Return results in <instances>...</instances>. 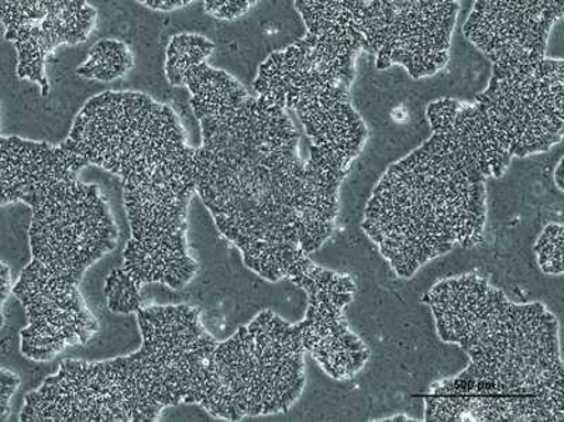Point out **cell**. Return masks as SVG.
Masks as SVG:
<instances>
[{
    "label": "cell",
    "mask_w": 564,
    "mask_h": 422,
    "mask_svg": "<svg viewBox=\"0 0 564 422\" xmlns=\"http://www.w3.org/2000/svg\"><path fill=\"white\" fill-rule=\"evenodd\" d=\"M198 120L196 193L219 232L265 280L308 273L314 261L302 250L300 234L312 184L289 112L259 95Z\"/></svg>",
    "instance_id": "1"
},
{
    "label": "cell",
    "mask_w": 564,
    "mask_h": 422,
    "mask_svg": "<svg viewBox=\"0 0 564 422\" xmlns=\"http://www.w3.org/2000/svg\"><path fill=\"white\" fill-rule=\"evenodd\" d=\"M63 144L84 167L97 165L123 185L196 190V149L173 108L149 95L108 90L90 98Z\"/></svg>",
    "instance_id": "2"
},
{
    "label": "cell",
    "mask_w": 564,
    "mask_h": 422,
    "mask_svg": "<svg viewBox=\"0 0 564 422\" xmlns=\"http://www.w3.org/2000/svg\"><path fill=\"white\" fill-rule=\"evenodd\" d=\"M141 348L99 361L123 422L158 421L167 407L214 404L210 358L219 342L189 305L141 306Z\"/></svg>",
    "instance_id": "3"
},
{
    "label": "cell",
    "mask_w": 564,
    "mask_h": 422,
    "mask_svg": "<svg viewBox=\"0 0 564 422\" xmlns=\"http://www.w3.org/2000/svg\"><path fill=\"white\" fill-rule=\"evenodd\" d=\"M215 396L210 415L239 421L286 413L305 386V348L300 325L264 311L210 358Z\"/></svg>",
    "instance_id": "4"
},
{
    "label": "cell",
    "mask_w": 564,
    "mask_h": 422,
    "mask_svg": "<svg viewBox=\"0 0 564 422\" xmlns=\"http://www.w3.org/2000/svg\"><path fill=\"white\" fill-rule=\"evenodd\" d=\"M33 209V259L78 284L90 266L112 252L119 229L98 185L78 173L43 185L23 201Z\"/></svg>",
    "instance_id": "5"
},
{
    "label": "cell",
    "mask_w": 564,
    "mask_h": 422,
    "mask_svg": "<svg viewBox=\"0 0 564 422\" xmlns=\"http://www.w3.org/2000/svg\"><path fill=\"white\" fill-rule=\"evenodd\" d=\"M195 188H139L123 185L130 239L123 252V270L141 290L161 283L181 290L198 273L189 252L186 230Z\"/></svg>",
    "instance_id": "6"
},
{
    "label": "cell",
    "mask_w": 564,
    "mask_h": 422,
    "mask_svg": "<svg viewBox=\"0 0 564 422\" xmlns=\"http://www.w3.org/2000/svg\"><path fill=\"white\" fill-rule=\"evenodd\" d=\"M13 294L26 311L20 350L30 360H52L65 349L85 345L99 331L78 284L33 259L20 274Z\"/></svg>",
    "instance_id": "7"
},
{
    "label": "cell",
    "mask_w": 564,
    "mask_h": 422,
    "mask_svg": "<svg viewBox=\"0 0 564 422\" xmlns=\"http://www.w3.org/2000/svg\"><path fill=\"white\" fill-rule=\"evenodd\" d=\"M97 10L88 2L70 0H2L0 18L4 39L18 50V75L35 83L47 97L45 63L62 44L87 42L97 23Z\"/></svg>",
    "instance_id": "8"
},
{
    "label": "cell",
    "mask_w": 564,
    "mask_h": 422,
    "mask_svg": "<svg viewBox=\"0 0 564 422\" xmlns=\"http://www.w3.org/2000/svg\"><path fill=\"white\" fill-rule=\"evenodd\" d=\"M84 164L65 145L30 142L12 136L0 143V185L2 205L23 203L35 190L70 173Z\"/></svg>",
    "instance_id": "9"
},
{
    "label": "cell",
    "mask_w": 564,
    "mask_h": 422,
    "mask_svg": "<svg viewBox=\"0 0 564 422\" xmlns=\"http://www.w3.org/2000/svg\"><path fill=\"white\" fill-rule=\"evenodd\" d=\"M133 64V54L128 45L118 40H100L90 48L87 62L77 68V74L84 78L110 83L128 74Z\"/></svg>",
    "instance_id": "10"
},
{
    "label": "cell",
    "mask_w": 564,
    "mask_h": 422,
    "mask_svg": "<svg viewBox=\"0 0 564 422\" xmlns=\"http://www.w3.org/2000/svg\"><path fill=\"white\" fill-rule=\"evenodd\" d=\"M214 50L215 44L199 34H176L171 39L165 63L170 84L173 87H184L186 73L205 63Z\"/></svg>",
    "instance_id": "11"
},
{
    "label": "cell",
    "mask_w": 564,
    "mask_h": 422,
    "mask_svg": "<svg viewBox=\"0 0 564 422\" xmlns=\"http://www.w3.org/2000/svg\"><path fill=\"white\" fill-rule=\"evenodd\" d=\"M140 289L134 281L124 273L122 268L115 269L106 279L105 295L108 309L113 314H132L143 306Z\"/></svg>",
    "instance_id": "12"
},
{
    "label": "cell",
    "mask_w": 564,
    "mask_h": 422,
    "mask_svg": "<svg viewBox=\"0 0 564 422\" xmlns=\"http://www.w3.org/2000/svg\"><path fill=\"white\" fill-rule=\"evenodd\" d=\"M20 378L9 369H2L0 376V420L7 421L10 411V400L20 387Z\"/></svg>",
    "instance_id": "13"
},
{
    "label": "cell",
    "mask_w": 564,
    "mask_h": 422,
    "mask_svg": "<svg viewBox=\"0 0 564 422\" xmlns=\"http://www.w3.org/2000/svg\"><path fill=\"white\" fill-rule=\"evenodd\" d=\"M254 2H204L206 13L219 20H235L249 10Z\"/></svg>",
    "instance_id": "14"
},
{
    "label": "cell",
    "mask_w": 564,
    "mask_h": 422,
    "mask_svg": "<svg viewBox=\"0 0 564 422\" xmlns=\"http://www.w3.org/2000/svg\"><path fill=\"white\" fill-rule=\"evenodd\" d=\"M140 3L145 8L161 10V12H171V10L189 7L194 2H191V0H145V2Z\"/></svg>",
    "instance_id": "15"
},
{
    "label": "cell",
    "mask_w": 564,
    "mask_h": 422,
    "mask_svg": "<svg viewBox=\"0 0 564 422\" xmlns=\"http://www.w3.org/2000/svg\"><path fill=\"white\" fill-rule=\"evenodd\" d=\"M12 275L7 264L2 263V309L7 304L9 293H12Z\"/></svg>",
    "instance_id": "16"
},
{
    "label": "cell",
    "mask_w": 564,
    "mask_h": 422,
    "mask_svg": "<svg viewBox=\"0 0 564 422\" xmlns=\"http://www.w3.org/2000/svg\"><path fill=\"white\" fill-rule=\"evenodd\" d=\"M562 171H563V160H561V163H558L557 170H556V183H557L558 190H561V191H563Z\"/></svg>",
    "instance_id": "17"
},
{
    "label": "cell",
    "mask_w": 564,
    "mask_h": 422,
    "mask_svg": "<svg viewBox=\"0 0 564 422\" xmlns=\"http://www.w3.org/2000/svg\"><path fill=\"white\" fill-rule=\"evenodd\" d=\"M390 65H391L390 59L377 58V68L384 69V68L390 67Z\"/></svg>",
    "instance_id": "18"
}]
</instances>
